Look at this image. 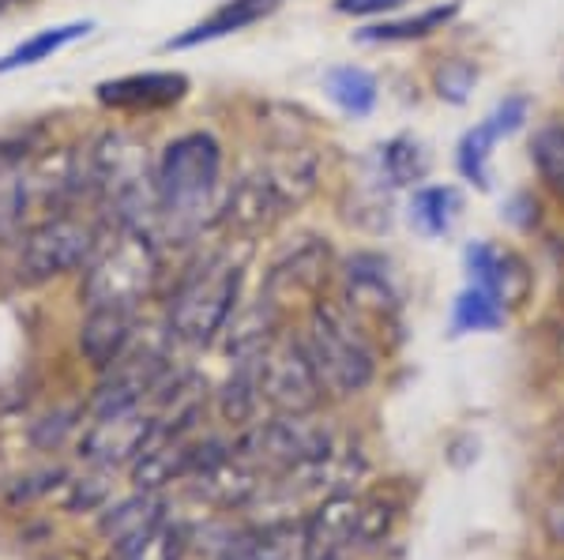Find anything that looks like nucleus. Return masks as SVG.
Wrapping results in <instances>:
<instances>
[{
  "mask_svg": "<svg viewBox=\"0 0 564 560\" xmlns=\"http://www.w3.org/2000/svg\"><path fill=\"white\" fill-rule=\"evenodd\" d=\"M170 256L151 233L121 230L106 222V238L95 260L79 271V305H148L162 294L170 275Z\"/></svg>",
  "mask_w": 564,
  "mask_h": 560,
  "instance_id": "nucleus-5",
  "label": "nucleus"
},
{
  "mask_svg": "<svg viewBox=\"0 0 564 560\" xmlns=\"http://www.w3.org/2000/svg\"><path fill=\"white\" fill-rule=\"evenodd\" d=\"M335 271H339V249L332 233L294 230L271 245L268 264L260 271V294L286 312L305 309L316 297L335 290Z\"/></svg>",
  "mask_w": 564,
  "mask_h": 560,
  "instance_id": "nucleus-7",
  "label": "nucleus"
},
{
  "mask_svg": "<svg viewBox=\"0 0 564 560\" xmlns=\"http://www.w3.org/2000/svg\"><path fill=\"white\" fill-rule=\"evenodd\" d=\"M226 560H234V557H226Z\"/></svg>",
  "mask_w": 564,
  "mask_h": 560,
  "instance_id": "nucleus-33",
  "label": "nucleus"
},
{
  "mask_svg": "<svg viewBox=\"0 0 564 560\" xmlns=\"http://www.w3.org/2000/svg\"><path fill=\"white\" fill-rule=\"evenodd\" d=\"M358 519H361V504L354 496H327L321 508L313 512L305 527V546L308 553H327L335 557L339 549L354 546L358 538Z\"/></svg>",
  "mask_w": 564,
  "mask_h": 560,
  "instance_id": "nucleus-25",
  "label": "nucleus"
},
{
  "mask_svg": "<svg viewBox=\"0 0 564 560\" xmlns=\"http://www.w3.org/2000/svg\"><path fill=\"white\" fill-rule=\"evenodd\" d=\"M215 410L226 426L249 429L260 421L263 392H260V358L257 361H230V376L215 392Z\"/></svg>",
  "mask_w": 564,
  "mask_h": 560,
  "instance_id": "nucleus-24",
  "label": "nucleus"
},
{
  "mask_svg": "<svg viewBox=\"0 0 564 560\" xmlns=\"http://www.w3.org/2000/svg\"><path fill=\"white\" fill-rule=\"evenodd\" d=\"M399 200H403V196L391 193L388 185H380V180L358 162L354 177L343 180L339 211H350L347 222L358 233H366V238H384V233H391V226L399 222Z\"/></svg>",
  "mask_w": 564,
  "mask_h": 560,
  "instance_id": "nucleus-19",
  "label": "nucleus"
},
{
  "mask_svg": "<svg viewBox=\"0 0 564 560\" xmlns=\"http://www.w3.org/2000/svg\"><path fill=\"white\" fill-rule=\"evenodd\" d=\"M527 166H531V185L564 219V110L534 117L527 132Z\"/></svg>",
  "mask_w": 564,
  "mask_h": 560,
  "instance_id": "nucleus-18",
  "label": "nucleus"
},
{
  "mask_svg": "<svg viewBox=\"0 0 564 560\" xmlns=\"http://www.w3.org/2000/svg\"><path fill=\"white\" fill-rule=\"evenodd\" d=\"M286 4H290V0H223L212 15H204L199 23L185 26V31L174 34V39H166L162 50H166V53H185V50H199V45L234 39V34H245L249 26L271 20V15L282 12Z\"/></svg>",
  "mask_w": 564,
  "mask_h": 560,
  "instance_id": "nucleus-17",
  "label": "nucleus"
},
{
  "mask_svg": "<svg viewBox=\"0 0 564 560\" xmlns=\"http://www.w3.org/2000/svg\"><path fill=\"white\" fill-rule=\"evenodd\" d=\"M90 31H95V20H72V23H57V26H42V31H34L31 39L12 45V50L0 57V76H12V72L45 65V61H53L57 53H65L68 45L90 39Z\"/></svg>",
  "mask_w": 564,
  "mask_h": 560,
  "instance_id": "nucleus-26",
  "label": "nucleus"
},
{
  "mask_svg": "<svg viewBox=\"0 0 564 560\" xmlns=\"http://www.w3.org/2000/svg\"><path fill=\"white\" fill-rule=\"evenodd\" d=\"M252 245L249 241L212 238L204 245L174 256V271L162 286L159 328L174 347L207 350L218 347L226 323L245 301Z\"/></svg>",
  "mask_w": 564,
  "mask_h": 560,
  "instance_id": "nucleus-2",
  "label": "nucleus"
},
{
  "mask_svg": "<svg viewBox=\"0 0 564 560\" xmlns=\"http://www.w3.org/2000/svg\"><path fill=\"white\" fill-rule=\"evenodd\" d=\"M335 297L354 309L372 328H384L403 312L406 286L403 267L380 245H354L339 252V271H335Z\"/></svg>",
  "mask_w": 564,
  "mask_h": 560,
  "instance_id": "nucleus-8",
  "label": "nucleus"
},
{
  "mask_svg": "<svg viewBox=\"0 0 564 560\" xmlns=\"http://www.w3.org/2000/svg\"><path fill=\"white\" fill-rule=\"evenodd\" d=\"M497 132L486 124V117H478L475 124H467L456 143H452V169L456 180L467 193H494L497 177H494V162H497Z\"/></svg>",
  "mask_w": 564,
  "mask_h": 560,
  "instance_id": "nucleus-22",
  "label": "nucleus"
},
{
  "mask_svg": "<svg viewBox=\"0 0 564 560\" xmlns=\"http://www.w3.org/2000/svg\"><path fill=\"white\" fill-rule=\"evenodd\" d=\"M332 15L350 23H377L388 20V15H399L406 8H414V0H327Z\"/></svg>",
  "mask_w": 564,
  "mask_h": 560,
  "instance_id": "nucleus-31",
  "label": "nucleus"
},
{
  "mask_svg": "<svg viewBox=\"0 0 564 560\" xmlns=\"http://www.w3.org/2000/svg\"><path fill=\"white\" fill-rule=\"evenodd\" d=\"M459 267L470 286L497 294L508 309H520L534 290V264L523 249L494 238H467L459 249Z\"/></svg>",
  "mask_w": 564,
  "mask_h": 560,
  "instance_id": "nucleus-11",
  "label": "nucleus"
},
{
  "mask_svg": "<svg viewBox=\"0 0 564 560\" xmlns=\"http://www.w3.org/2000/svg\"><path fill=\"white\" fill-rule=\"evenodd\" d=\"M154 429H159V414L151 406L124 414H109V418H95V426L79 440V459L98 471H113V466H132L143 451L151 448Z\"/></svg>",
  "mask_w": 564,
  "mask_h": 560,
  "instance_id": "nucleus-13",
  "label": "nucleus"
},
{
  "mask_svg": "<svg viewBox=\"0 0 564 560\" xmlns=\"http://www.w3.org/2000/svg\"><path fill=\"white\" fill-rule=\"evenodd\" d=\"M534 117H539L534 113V98L527 95V90H505L486 110V124L497 132L500 143H508V140H516V135L531 132Z\"/></svg>",
  "mask_w": 564,
  "mask_h": 560,
  "instance_id": "nucleus-30",
  "label": "nucleus"
},
{
  "mask_svg": "<svg viewBox=\"0 0 564 560\" xmlns=\"http://www.w3.org/2000/svg\"><path fill=\"white\" fill-rule=\"evenodd\" d=\"M260 392L271 414H316L327 403L297 328H286L260 358Z\"/></svg>",
  "mask_w": 564,
  "mask_h": 560,
  "instance_id": "nucleus-9",
  "label": "nucleus"
},
{
  "mask_svg": "<svg viewBox=\"0 0 564 560\" xmlns=\"http://www.w3.org/2000/svg\"><path fill=\"white\" fill-rule=\"evenodd\" d=\"M557 219H561L557 207L545 200L531 180H527V185L508 188V193L497 200V222L520 241H539Z\"/></svg>",
  "mask_w": 564,
  "mask_h": 560,
  "instance_id": "nucleus-27",
  "label": "nucleus"
},
{
  "mask_svg": "<svg viewBox=\"0 0 564 560\" xmlns=\"http://www.w3.org/2000/svg\"><path fill=\"white\" fill-rule=\"evenodd\" d=\"M508 320H512V309H508L497 294L463 283V290L452 297V309H448V336L452 339L494 336V331L505 328Z\"/></svg>",
  "mask_w": 564,
  "mask_h": 560,
  "instance_id": "nucleus-28",
  "label": "nucleus"
},
{
  "mask_svg": "<svg viewBox=\"0 0 564 560\" xmlns=\"http://www.w3.org/2000/svg\"><path fill=\"white\" fill-rule=\"evenodd\" d=\"M90 211L121 230H159L154 196V143L132 124H106L84 140ZM159 241V238H154Z\"/></svg>",
  "mask_w": 564,
  "mask_h": 560,
  "instance_id": "nucleus-3",
  "label": "nucleus"
},
{
  "mask_svg": "<svg viewBox=\"0 0 564 560\" xmlns=\"http://www.w3.org/2000/svg\"><path fill=\"white\" fill-rule=\"evenodd\" d=\"M467 215V188L459 180H422L399 200V222L417 241H448Z\"/></svg>",
  "mask_w": 564,
  "mask_h": 560,
  "instance_id": "nucleus-15",
  "label": "nucleus"
},
{
  "mask_svg": "<svg viewBox=\"0 0 564 560\" xmlns=\"http://www.w3.org/2000/svg\"><path fill=\"white\" fill-rule=\"evenodd\" d=\"M297 336L305 342V354L313 361L321 387L332 403L358 399L380 376V347L377 328L361 320L358 312L332 294L316 297L302 309Z\"/></svg>",
  "mask_w": 564,
  "mask_h": 560,
  "instance_id": "nucleus-4",
  "label": "nucleus"
},
{
  "mask_svg": "<svg viewBox=\"0 0 564 560\" xmlns=\"http://www.w3.org/2000/svg\"><path fill=\"white\" fill-rule=\"evenodd\" d=\"M166 519V512H162V501L154 496L151 490H140L129 501H121L117 508H109L102 519H98V530L106 535L109 546H124V541L148 535L154 523Z\"/></svg>",
  "mask_w": 564,
  "mask_h": 560,
  "instance_id": "nucleus-29",
  "label": "nucleus"
},
{
  "mask_svg": "<svg viewBox=\"0 0 564 560\" xmlns=\"http://www.w3.org/2000/svg\"><path fill=\"white\" fill-rule=\"evenodd\" d=\"M188 482L199 501L215 504V508H241L257 493V466L241 455H223L212 466L196 471Z\"/></svg>",
  "mask_w": 564,
  "mask_h": 560,
  "instance_id": "nucleus-23",
  "label": "nucleus"
},
{
  "mask_svg": "<svg viewBox=\"0 0 564 560\" xmlns=\"http://www.w3.org/2000/svg\"><path fill=\"white\" fill-rule=\"evenodd\" d=\"M380 185H388L391 193H411L414 185L433 177L436 155L433 147L417 132H391L384 140H377L366 155L358 158Z\"/></svg>",
  "mask_w": 564,
  "mask_h": 560,
  "instance_id": "nucleus-16",
  "label": "nucleus"
},
{
  "mask_svg": "<svg viewBox=\"0 0 564 560\" xmlns=\"http://www.w3.org/2000/svg\"><path fill=\"white\" fill-rule=\"evenodd\" d=\"M193 98V79L181 68H148L95 84V102L124 121H154L177 113Z\"/></svg>",
  "mask_w": 564,
  "mask_h": 560,
  "instance_id": "nucleus-10",
  "label": "nucleus"
},
{
  "mask_svg": "<svg viewBox=\"0 0 564 560\" xmlns=\"http://www.w3.org/2000/svg\"><path fill=\"white\" fill-rule=\"evenodd\" d=\"M321 90L332 102V110L347 117V121H369L384 102V79L369 65H358V61H339V65L324 68Z\"/></svg>",
  "mask_w": 564,
  "mask_h": 560,
  "instance_id": "nucleus-20",
  "label": "nucleus"
},
{
  "mask_svg": "<svg viewBox=\"0 0 564 560\" xmlns=\"http://www.w3.org/2000/svg\"><path fill=\"white\" fill-rule=\"evenodd\" d=\"M305 560H335V557H327V553H308Z\"/></svg>",
  "mask_w": 564,
  "mask_h": 560,
  "instance_id": "nucleus-32",
  "label": "nucleus"
},
{
  "mask_svg": "<svg viewBox=\"0 0 564 560\" xmlns=\"http://www.w3.org/2000/svg\"><path fill=\"white\" fill-rule=\"evenodd\" d=\"M230 177V147L212 124L170 132L154 143V196H159V245L170 256L215 238V204Z\"/></svg>",
  "mask_w": 564,
  "mask_h": 560,
  "instance_id": "nucleus-1",
  "label": "nucleus"
},
{
  "mask_svg": "<svg viewBox=\"0 0 564 560\" xmlns=\"http://www.w3.org/2000/svg\"><path fill=\"white\" fill-rule=\"evenodd\" d=\"M481 79H486V65H481L478 53L467 50H441L425 61L422 87L430 90L433 102L448 106V110H463V106L475 102Z\"/></svg>",
  "mask_w": 564,
  "mask_h": 560,
  "instance_id": "nucleus-21",
  "label": "nucleus"
},
{
  "mask_svg": "<svg viewBox=\"0 0 564 560\" xmlns=\"http://www.w3.org/2000/svg\"><path fill=\"white\" fill-rule=\"evenodd\" d=\"M467 0H430V4H414L399 15L377 23H358L350 31L354 45L366 50H399V45H430L452 31L463 20Z\"/></svg>",
  "mask_w": 564,
  "mask_h": 560,
  "instance_id": "nucleus-12",
  "label": "nucleus"
},
{
  "mask_svg": "<svg viewBox=\"0 0 564 560\" xmlns=\"http://www.w3.org/2000/svg\"><path fill=\"white\" fill-rule=\"evenodd\" d=\"M143 336V309L140 305H87L84 320H79V358L87 361L95 373H106L117 365L135 339Z\"/></svg>",
  "mask_w": 564,
  "mask_h": 560,
  "instance_id": "nucleus-14",
  "label": "nucleus"
},
{
  "mask_svg": "<svg viewBox=\"0 0 564 560\" xmlns=\"http://www.w3.org/2000/svg\"><path fill=\"white\" fill-rule=\"evenodd\" d=\"M106 238V222L95 211H57L42 215L23 230L8 256V271L20 286H50L61 278H79Z\"/></svg>",
  "mask_w": 564,
  "mask_h": 560,
  "instance_id": "nucleus-6",
  "label": "nucleus"
}]
</instances>
